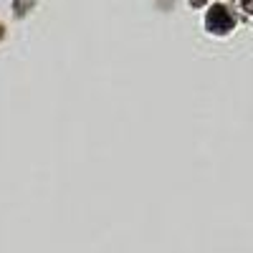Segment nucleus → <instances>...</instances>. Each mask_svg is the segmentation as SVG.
I'll return each mask as SVG.
<instances>
[{
  "label": "nucleus",
  "mask_w": 253,
  "mask_h": 253,
  "mask_svg": "<svg viewBox=\"0 0 253 253\" xmlns=\"http://www.w3.org/2000/svg\"><path fill=\"white\" fill-rule=\"evenodd\" d=\"M193 3H195V5H198V3H203V0H193Z\"/></svg>",
  "instance_id": "2"
},
{
  "label": "nucleus",
  "mask_w": 253,
  "mask_h": 253,
  "mask_svg": "<svg viewBox=\"0 0 253 253\" xmlns=\"http://www.w3.org/2000/svg\"><path fill=\"white\" fill-rule=\"evenodd\" d=\"M208 26H210V31H215V33H223V31H228L230 26H233V18H230V15L225 13V8L215 5L213 10L208 13Z\"/></svg>",
  "instance_id": "1"
}]
</instances>
